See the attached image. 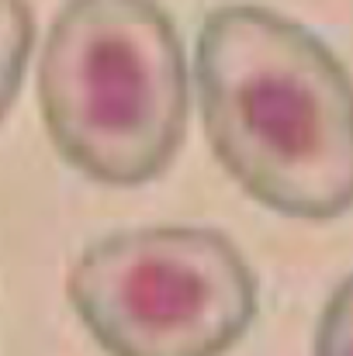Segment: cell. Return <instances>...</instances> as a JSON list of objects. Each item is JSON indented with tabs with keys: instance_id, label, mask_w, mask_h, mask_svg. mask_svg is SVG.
Returning a JSON list of instances; mask_svg holds the SVG:
<instances>
[{
	"instance_id": "7a4b0ae2",
	"label": "cell",
	"mask_w": 353,
	"mask_h": 356,
	"mask_svg": "<svg viewBox=\"0 0 353 356\" xmlns=\"http://www.w3.org/2000/svg\"><path fill=\"white\" fill-rule=\"evenodd\" d=\"M191 63L159 0H66L38 56V111L66 166L104 187H142L177 159Z\"/></svg>"
},
{
	"instance_id": "5b68a950",
	"label": "cell",
	"mask_w": 353,
	"mask_h": 356,
	"mask_svg": "<svg viewBox=\"0 0 353 356\" xmlns=\"http://www.w3.org/2000/svg\"><path fill=\"white\" fill-rule=\"evenodd\" d=\"M312 356H353V273H347L322 305Z\"/></svg>"
},
{
	"instance_id": "277c9868",
	"label": "cell",
	"mask_w": 353,
	"mask_h": 356,
	"mask_svg": "<svg viewBox=\"0 0 353 356\" xmlns=\"http://www.w3.org/2000/svg\"><path fill=\"white\" fill-rule=\"evenodd\" d=\"M35 52V14L28 0H0V121L17 101Z\"/></svg>"
},
{
	"instance_id": "3957f363",
	"label": "cell",
	"mask_w": 353,
	"mask_h": 356,
	"mask_svg": "<svg viewBox=\"0 0 353 356\" xmlns=\"http://www.w3.org/2000/svg\"><path fill=\"white\" fill-rule=\"evenodd\" d=\"M66 298L108 356H226L260 312L242 249L208 225H139L91 242Z\"/></svg>"
},
{
	"instance_id": "6da1fadb",
	"label": "cell",
	"mask_w": 353,
	"mask_h": 356,
	"mask_svg": "<svg viewBox=\"0 0 353 356\" xmlns=\"http://www.w3.org/2000/svg\"><path fill=\"white\" fill-rule=\"evenodd\" d=\"M191 73L212 152L256 204L298 222L353 211V76L312 28L222 3L198 28Z\"/></svg>"
}]
</instances>
